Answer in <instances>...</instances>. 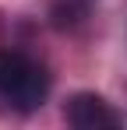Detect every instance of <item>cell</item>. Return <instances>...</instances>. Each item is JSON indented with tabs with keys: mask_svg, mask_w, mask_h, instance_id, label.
<instances>
[{
	"mask_svg": "<svg viewBox=\"0 0 127 130\" xmlns=\"http://www.w3.org/2000/svg\"><path fill=\"white\" fill-rule=\"evenodd\" d=\"M49 95V74L39 60L18 49H0V99L18 112L39 109Z\"/></svg>",
	"mask_w": 127,
	"mask_h": 130,
	"instance_id": "obj_1",
	"label": "cell"
},
{
	"mask_svg": "<svg viewBox=\"0 0 127 130\" xmlns=\"http://www.w3.org/2000/svg\"><path fill=\"white\" fill-rule=\"evenodd\" d=\"M64 116H67V123L74 130H113L120 127V116L113 112V106L99 99V95H92V91H81V95H74L67 109H64Z\"/></svg>",
	"mask_w": 127,
	"mask_h": 130,
	"instance_id": "obj_2",
	"label": "cell"
},
{
	"mask_svg": "<svg viewBox=\"0 0 127 130\" xmlns=\"http://www.w3.org/2000/svg\"><path fill=\"white\" fill-rule=\"evenodd\" d=\"M95 4L99 0H46V14L57 28H78L88 21Z\"/></svg>",
	"mask_w": 127,
	"mask_h": 130,
	"instance_id": "obj_3",
	"label": "cell"
}]
</instances>
